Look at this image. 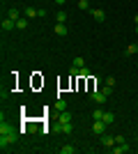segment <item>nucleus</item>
Here are the masks:
<instances>
[{"mask_svg": "<svg viewBox=\"0 0 138 154\" xmlns=\"http://www.w3.org/2000/svg\"><path fill=\"white\" fill-rule=\"evenodd\" d=\"M16 140H19L16 129H14V131H9V134H0V149H2V152H7V149H9V145H14Z\"/></svg>", "mask_w": 138, "mask_h": 154, "instance_id": "nucleus-1", "label": "nucleus"}, {"mask_svg": "<svg viewBox=\"0 0 138 154\" xmlns=\"http://www.w3.org/2000/svg\"><path fill=\"white\" fill-rule=\"evenodd\" d=\"M106 129H108V124L104 122V120H94V124H92V131H94V136H104Z\"/></svg>", "mask_w": 138, "mask_h": 154, "instance_id": "nucleus-2", "label": "nucleus"}, {"mask_svg": "<svg viewBox=\"0 0 138 154\" xmlns=\"http://www.w3.org/2000/svg\"><path fill=\"white\" fill-rule=\"evenodd\" d=\"M90 99H92L94 103H104L106 99H108V97H106L101 90H94V92H90Z\"/></svg>", "mask_w": 138, "mask_h": 154, "instance_id": "nucleus-3", "label": "nucleus"}, {"mask_svg": "<svg viewBox=\"0 0 138 154\" xmlns=\"http://www.w3.org/2000/svg\"><path fill=\"white\" fill-rule=\"evenodd\" d=\"M129 149H131V145H129V143H120L118 147L113 145V147H111V152H113V154H124V152H129Z\"/></svg>", "mask_w": 138, "mask_h": 154, "instance_id": "nucleus-4", "label": "nucleus"}, {"mask_svg": "<svg viewBox=\"0 0 138 154\" xmlns=\"http://www.w3.org/2000/svg\"><path fill=\"white\" fill-rule=\"evenodd\" d=\"M101 138V145L104 147H113L115 145V136H111V134H104V136H99Z\"/></svg>", "mask_w": 138, "mask_h": 154, "instance_id": "nucleus-5", "label": "nucleus"}, {"mask_svg": "<svg viewBox=\"0 0 138 154\" xmlns=\"http://www.w3.org/2000/svg\"><path fill=\"white\" fill-rule=\"evenodd\" d=\"M14 28H16V21L14 19H9V16L2 19V32H9V30H14Z\"/></svg>", "mask_w": 138, "mask_h": 154, "instance_id": "nucleus-6", "label": "nucleus"}, {"mask_svg": "<svg viewBox=\"0 0 138 154\" xmlns=\"http://www.w3.org/2000/svg\"><path fill=\"white\" fill-rule=\"evenodd\" d=\"M58 131H60V134H72V131H74V124H72V122L58 124Z\"/></svg>", "mask_w": 138, "mask_h": 154, "instance_id": "nucleus-7", "label": "nucleus"}, {"mask_svg": "<svg viewBox=\"0 0 138 154\" xmlns=\"http://www.w3.org/2000/svg\"><path fill=\"white\" fill-rule=\"evenodd\" d=\"M92 19L97 21V23H101V21L106 19V14H104V9H92Z\"/></svg>", "mask_w": 138, "mask_h": 154, "instance_id": "nucleus-8", "label": "nucleus"}, {"mask_svg": "<svg viewBox=\"0 0 138 154\" xmlns=\"http://www.w3.org/2000/svg\"><path fill=\"white\" fill-rule=\"evenodd\" d=\"M9 131H14V127L7 120H0V134H9Z\"/></svg>", "mask_w": 138, "mask_h": 154, "instance_id": "nucleus-9", "label": "nucleus"}, {"mask_svg": "<svg viewBox=\"0 0 138 154\" xmlns=\"http://www.w3.org/2000/svg\"><path fill=\"white\" fill-rule=\"evenodd\" d=\"M55 35H58V37H67V26L65 23H55Z\"/></svg>", "mask_w": 138, "mask_h": 154, "instance_id": "nucleus-10", "label": "nucleus"}, {"mask_svg": "<svg viewBox=\"0 0 138 154\" xmlns=\"http://www.w3.org/2000/svg\"><path fill=\"white\" fill-rule=\"evenodd\" d=\"M65 122H72V113H67V110H62L58 117V124H65Z\"/></svg>", "mask_w": 138, "mask_h": 154, "instance_id": "nucleus-11", "label": "nucleus"}, {"mask_svg": "<svg viewBox=\"0 0 138 154\" xmlns=\"http://www.w3.org/2000/svg\"><path fill=\"white\" fill-rule=\"evenodd\" d=\"M35 16H39V9H35V7H28V9H26V19H35Z\"/></svg>", "mask_w": 138, "mask_h": 154, "instance_id": "nucleus-12", "label": "nucleus"}, {"mask_svg": "<svg viewBox=\"0 0 138 154\" xmlns=\"http://www.w3.org/2000/svg\"><path fill=\"white\" fill-rule=\"evenodd\" d=\"M7 16H9V19H14V21H19V19H21V12L16 9V7H12V9L7 12Z\"/></svg>", "mask_w": 138, "mask_h": 154, "instance_id": "nucleus-13", "label": "nucleus"}, {"mask_svg": "<svg viewBox=\"0 0 138 154\" xmlns=\"http://www.w3.org/2000/svg\"><path fill=\"white\" fill-rule=\"evenodd\" d=\"M101 120H104V122H106V124H108V127H111V124H113V122H115V115H113L111 110H108V113H104V117H101Z\"/></svg>", "mask_w": 138, "mask_h": 154, "instance_id": "nucleus-14", "label": "nucleus"}, {"mask_svg": "<svg viewBox=\"0 0 138 154\" xmlns=\"http://www.w3.org/2000/svg\"><path fill=\"white\" fill-rule=\"evenodd\" d=\"M60 152H62V154H74V152H76V147H74V145H62Z\"/></svg>", "mask_w": 138, "mask_h": 154, "instance_id": "nucleus-15", "label": "nucleus"}, {"mask_svg": "<svg viewBox=\"0 0 138 154\" xmlns=\"http://www.w3.org/2000/svg\"><path fill=\"white\" fill-rule=\"evenodd\" d=\"M67 108V103H65V99H58V101H55V110H58V113H62V110Z\"/></svg>", "mask_w": 138, "mask_h": 154, "instance_id": "nucleus-16", "label": "nucleus"}, {"mask_svg": "<svg viewBox=\"0 0 138 154\" xmlns=\"http://www.w3.org/2000/svg\"><path fill=\"white\" fill-rule=\"evenodd\" d=\"M74 67H76V69H81V67H85V60L81 58V55H78V58H74Z\"/></svg>", "mask_w": 138, "mask_h": 154, "instance_id": "nucleus-17", "label": "nucleus"}, {"mask_svg": "<svg viewBox=\"0 0 138 154\" xmlns=\"http://www.w3.org/2000/svg\"><path fill=\"white\" fill-rule=\"evenodd\" d=\"M16 28H19V30H26L28 28V19H19L16 21Z\"/></svg>", "mask_w": 138, "mask_h": 154, "instance_id": "nucleus-18", "label": "nucleus"}, {"mask_svg": "<svg viewBox=\"0 0 138 154\" xmlns=\"http://www.w3.org/2000/svg\"><path fill=\"white\" fill-rule=\"evenodd\" d=\"M90 76V69H87V67H81L78 69V78H87Z\"/></svg>", "mask_w": 138, "mask_h": 154, "instance_id": "nucleus-19", "label": "nucleus"}, {"mask_svg": "<svg viewBox=\"0 0 138 154\" xmlns=\"http://www.w3.org/2000/svg\"><path fill=\"white\" fill-rule=\"evenodd\" d=\"M127 53H129V55H136V53H138V46L136 44H129V46H127Z\"/></svg>", "mask_w": 138, "mask_h": 154, "instance_id": "nucleus-20", "label": "nucleus"}, {"mask_svg": "<svg viewBox=\"0 0 138 154\" xmlns=\"http://www.w3.org/2000/svg\"><path fill=\"white\" fill-rule=\"evenodd\" d=\"M78 7L81 9H90V0H78Z\"/></svg>", "mask_w": 138, "mask_h": 154, "instance_id": "nucleus-21", "label": "nucleus"}, {"mask_svg": "<svg viewBox=\"0 0 138 154\" xmlns=\"http://www.w3.org/2000/svg\"><path fill=\"white\" fill-rule=\"evenodd\" d=\"M55 19H58V23H65V21H67V14H65V12H58V16H55Z\"/></svg>", "mask_w": 138, "mask_h": 154, "instance_id": "nucleus-22", "label": "nucleus"}, {"mask_svg": "<svg viewBox=\"0 0 138 154\" xmlns=\"http://www.w3.org/2000/svg\"><path fill=\"white\" fill-rule=\"evenodd\" d=\"M101 117H104V110H94L92 113V120H101Z\"/></svg>", "mask_w": 138, "mask_h": 154, "instance_id": "nucleus-23", "label": "nucleus"}, {"mask_svg": "<svg viewBox=\"0 0 138 154\" xmlns=\"http://www.w3.org/2000/svg\"><path fill=\"white\" fill-rule=\"evenodd\" d=\"M101 92H104L106 97H111L113 94V88H111V85H104V90H101Z\"/></svg>", "mask_w": 138, "mask_h": 154, "instance_id": "nucleus-24", "label": "nucleus"}, {"mask_svg": "<svg viewBox=\"0 0 138 154\" xmlns=\"http://www.w3.org/2000/svg\"><path fill=\"white\" fill-rule=\"evenodd\" d=\"M120 143H127L124 136H115V145H120Z\"/></svg>", "mask_w": 138, "mask_h": 154, "instance_id": "nucleus-25", "label": "nucleus"}, {"mask_svg": "<svg viewBox=\"0 0 138 154\" xmlns=\"http://www.w3.org/2000/svg\"><path fill=\"white\" fill-rule=\"evenodd\" d=\"M106 85H111V88H113V85H115V78L108 76V78H106Z\"/></svg>", "mask_w": 138, "mask_h": 154, "instance_id": "nucleus-26", "label": "nucleus"}, {"mask_svg": "<svg viewBox=\"0 0 138 154\" xmlns=\"http://www.w3.org/2000/svg\"><path fill=\"white\" fill-rule=\"evenodd\" d=\"M53 2H55V5H65L67 0H53Z\"/></svg>", "mask_w": 138, "mask_h": 154, "instance_id": "nucleus-27", "label": "nucleus"}, {"mask_svg": "<svg viewBox=\"0 0 138 154\" xmlns=\"http://www.w3.org/2000/svg\"><path fill=\"white\" fill-rule=\"evenodd\" d=\"M133 21H136V26H138V14H136V16H133Z\"/></svg>", "mask_w": 138, "mask_h": 154, "instance_id": "nucleus-28", "label": "nucleus"}, {"mask_svg": "<svg viewBox=\"0 0 138 154\" xmlns=\"http://www.w3.org/2000/svg\"><path fill=\"white\" fill-rule=\"evenodd\" d=\"M136 140H138V134H136Z\"/></svg>", "mask_w": 138, "mask_h": 154, "instance_id": "nucleus-29", "label": "nucleus"}, {"mask_svg": "<svg viewBox=\"0 0 138 154\" xmlns=\"http://www.w3.org/2000/svg\"><path fill=\"white\" fill-rule=\"evenodd\" d=\"M136 32H138V26H136Z\"/></svg>", "mask_w": 138, "mask_h": 154, "instance_id": "nucleus-30", "label": "nucleus"}, {"mask_svg": "<svg viewBox=\"0 0 138 154\" xmlns=\"http://www.w3.org/2000/svg\"><path fill=\"white\" fill-rule=\"evenodd\" d=\"M136 64H138V62H136Z\"/></svg>", "mask_w": 138, "mask_h": 154, "instance_id": "nucleus-31", "label": "nucleus"}]
</instances>
